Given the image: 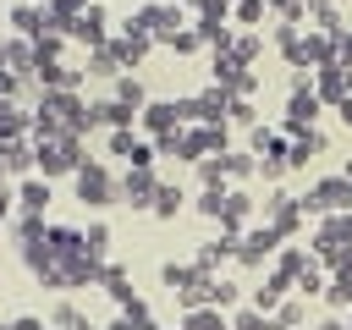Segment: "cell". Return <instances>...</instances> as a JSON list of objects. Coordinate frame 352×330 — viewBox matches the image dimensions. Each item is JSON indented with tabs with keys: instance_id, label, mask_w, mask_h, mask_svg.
Returning <instances> with one entry per match:
<instances>
[{
	"instance_id": "cell-23",
	"label": "cell",
	"mask_w": 352,
	"mask_h": 330,
	"mask_svg": "<svg viewBox=\"0 0 352 330\" xmlns=\"http://www.w3.org/2000/svg\"><path fill=\"white\" fill-rule=\"evenodd\" d=\"M198 99V121H226V110H231V94L220 88V82H209L204 94H192Z\"/></svg>"
},
{
	"instance_id": "cell-2",
	"label": "cell",
	"mask_w": 352,
	"mask_h": 330,
	"mask_svg": "<svg viewBox=\"0 0 352 330\" xmlns=\"http://www.w3.org/2000/svg\"><path fill=\"white\" fill-rule=\"evenodd\" d=\"M72 187H77V204H88V209H104V204H121V192H116V176L99 165V160H88L77 176H72Z\"/></svg>"
},
{
	"instance_id": "cell-10",
	"label": "cell",
	"mask_w": 352,
	"mask_h": 330,
	"mask_svg": "<svg viewBox=\"0 0 352 330\" xmlns=\"http://www.w3.org/2000/svg\"><path fill=\"white\" fill-rule=\"evenodd\" d=\"M0 176H38V143H0Z\"/></svg>"
},
{
	"instance_id": "cell-48",
	"label": "cell",
	"mask_w": 352,
	"mask_h": 330,
	"mask_svg": "<svg viewBox=\"0 0 352 330\" xmlns=\"http://www.w3.org/2000/svg\"><path fill=\"white\" fill-rule=\"evenodd\" d=\"M258 170H264V182H280L292 165H286V154H264V160H258Z\"/></svg>"
},
{
	"instance_id": "cell-8",
	"label": "cell",
	"mask_w": 352,
	"mask_h": 330,
	"mask_svg": "<svg viewBox=\"0 0 352 330\" xmlns=\"http://www.w3.org/2000/svg\"><path fill=\"white\" fill-rule=\"evenodd\" d=\"M116 192H121V204H132V209H154L160 176H154V170H132V165H126V176L116 182Z\"/></svg>"
},
{
	"instance_id": "cell-24",
	"label": "cell",
	"mask_w": 352,
	"mask_h": 330,
	"mask_svg": "<svg viewBox=\"0 0 352 330\" xmlns=\"http://www.w3.org/2000/svg\"><path fill=\"white\" fill-rule=\"evenodd\" d=\"M44 242H50L55 258H77V253H82V231H77V226H50Z\"/></svg>"
},
{
	"instance_id": "cell-16",
	"label": "cell",
	"mask_w": 352,
	"mask_h": 330,
	"mask_svg": "<svg viewBox=\"0 0 352 330\" xmlns=\"http://www.w3.org/2000/svg\"><path fill=\"white\" fill-rule=\"evenodd\" d=\"M99 286L116 297V308H132V302H138V292H132V275H126V264H116V258L99 270Z\"/></svg>"
},
{
	"instance_id": "cell-29",
	"label": "cell",
	"mask_w": 352,
	"mask_h": 330,
	"mask_svg": "<svg viewBox=\"0 0 352 330\" xmlns=\"http://www.w3.org/2000/svg\"><path fill=\"white\" fill-rule=\"evenodd\" d=\"M110 242H116V236H110V226H104V220H94V226L82 231V253H88V258H99V264H110Z\"/></svg>"
},
{
	"instance_id": "cell-14",
	"label": "cell",
	"mask_w": 352,
	"mask_h": 330,
	"mask_svg": "<svg viewBox=\"0 0 352 330\" xmlns=\"http://www.w3.org/2000/svg\"><path fill=\"white\" fill-rule=\"evenodd\" d=\"M314 94H319L324 104H341V99L352 94V88H346V72H341L336 60H330V66H314Z\"/></svg>"
},
{
	"instance_id": "cell-17",
	"label": "cell",
	"mask_w": 352,
	"mask_h": 330,
	"mask_svg": "<svg viewBox=\"0 0 352 330\" xmlns=\"http://www.w3.org/2000/svg\"><path fill=\"white\" fill-rule=\"evenodd\" d=\"M148 50H154V38H148V33H116V38H110V55L121 60V72H126V66H138Z\"/></svg>"
},
{
	"instance_id": "cell-21",
	"label": "cell",
	"mask_w": 352,
	"mask_h": 330,
	"mask_svg": "<svg viewBox=\"0 0 352 330\" xmlns=\"http://www.w3.org/2000/svg\"><path fill=\"white\" fill-rule=\"evenodd\" d=\"M324 286H330V280H324V258L314 253V258L292 275V292H302V297H324Z\"/></svg>"
},
{
	"instance_id": "cell-34",
	"label": "cell",
	"mask_w": 352,
	"mask_h": 330,
	"mask_svg": "<svg viewBox=\"0 0 352 330\" xmlns=\"http://www.w3.org/2000/svg\"><path fill=\"white\" fill-rule=\"evenodd\" d=\"M82 72H88V77H110V82H116V77H121V60L110 55V44H99V50L88 55V66H82Z\"/></svg>"
},
{
	"instance_id": "cell-58",
	"label": "cell",
	"mask_w": 352,
	"mask_h": 330,
	"mask_svg": "<svg viewBox=\"0 0 352 330\" xmlns=\"http://www.w3.org/2000/svg\"><path fill=\"white\" fill-rule=\"evenodd\" d=\"M341 176H346V182H352V165H346V170H341Z\"/></svg>"
},
{
	"instance_id": "cell-42",
	"label": "cell",
	"mask_w": 352,
	"mask_h": 330,
	"mask_svg": "<svg viewBox=\"0 0 352 330\" xmlns=\"http://www.w3.org/2000/svg\"><path fill=\"white\" fill-rule=\"evenodd\" d=\"M236 297H242V286H236V280H226V275H214V286H209V302H214V308H231Z\"/></svg>"
},
{
	"instance_id": "cell-33",
	"label": "cell",
	"mask_w": 352,
	"mask_h": 330,
	"mask_svg": "<svg viewBox=\"0 0 352 330\" xmlns=\"http://www.w3.org/2000/svg\"><path fill=\"white\" fill-rule=\"evenodd\" d=\"M33 50H38V60H60L66 33H60V28H38V33H33Z\"/></svg>"
},
{
	"instance_id": "cell-55",
	"label": "cell",
	"mask_w": 352,
	"mask_h": 330,
	"mask_svg": "<svg viewBox=\"0 0 352 330\" xmlns=\"http://www.w3.org/2000/svg\"><path fill=\"white\" fill-rule=\"evenodd\" d=\"M341 72H346V88H352V66H341Z\"/></svg>"
},
{
	"instance_id": "cell-43",
	"label": "cell",
	"mask_w": 352,
	"mask_h": 330,
	"mask_svg": "<svg viewBox=\"0 0 352 330\" xmlns=\"http://www.w3.org/2000/svg\"><path fill=\"white\" fill-rule=\"evenodd\" d=\"M324 302H330V308H352V275H336V280L324 286Z\"/></svg>"
},
{
	"instance_id": "cell-27",
	"label": "cell",
	"mask_w": 352,
	"mask_h": 330,
	"mask_svg": "<svg viewBox=\"0 0 352 330\" xmlns=\"http://www.w3.org/2000/svg\"><path fill=\"white\" fill-rule=\"evenodd\" d=\"M286 292H292V280H286V275H270V280L253 292V308H258V314H275V308L286 302Z\"/></svg>"
},
{
	"instance_id": "cell-25",
	"label": "cell",
	"mask_w": 352,
	"mask_h": 330,
	"mask_svg": "<svg viewBox=\"0 0 352 330\" xmlns=\"http://www.w3.org/2000/svg\"><path fill=\"white\" fill-rule=\"evenodd\" d=\"M94 110H99V121L110 126V132H132V104H121V99H94Z\"/></svg>"
},
{
	"instance_id": "cell-38",
	"label": "cell",
	"mask_w": 352,
	"mask_h": 330,
	"mask_svg": "<svg viewBox=\"0 0 352 330\" xmlns=\"http://www.w3.org/2000/svg\"><path fill=\"white\" fill-rule=\"evenodd\" d=\"M253 170H258V154H231V148H226V176H231V182H248Z\"/></svg>"
},
{
	"instance_id": "cell-20",
	"label": "cell",
	"mask_w": 352,
	"mask_h": 330,
	"mask_svg": "<svg viewBox=\"0 0 352 330\" xmlns=\"http://www.w3.org/2000/svg\"><path fill=\"white\" fill-rule=\"evenodd\" d=\"M16 204H22L28 214H44V209H50V176H22Z\"/></svg>"
},
{
	"instance_id": "cell-44",
	"label": "cell",
	"mask_w": 352,
	"mask_h": 330,
	"mask_svg": "<svg viewBox=\"0 0 352 330\" xmlns=\"http://www.w3.org/2000/svg\"><path fill=\"white\" fill-rule=\"evenodd\" d=\"M258 50H264V38H258V33H242V38L231 44V55H236L242 66H253V60H258Z\"/></svg>"
},
{
	"instance_id": "cell-51",
	"label": "cell",
	"mask_w": 352,
	"mask_h": 330,
	"mask_svg": "<svg viewBox=\"0 0 352 330\" xmlns=\"http://www.w3.org/2000/svg\"><path fill=\"white\" fill-rule=\"evenodd\" d=\"M11 330H44V319H38V314H16V319H11Z\"/></svg>"
},
{
	"instance_id": "cell-18",
	"label": "cell",
	"mask_w": 352,
	"mask_h": 330,
	"mask_svg": "<svg viewBox=\"0 0 352 330\" xmlns=\"http://www.w3.org/2000/svg\"><path fill=\"white\" fill-rule=\"evenodd\" d=\"M0 66H11L16 77H33V72H38V50H33V38H22V33L6 38V60H0Z\"/></svg>"
},
{
	"instance_id": "cell-5",
	"label": "cell",
	"mask_w": 352,
	"mask_h": 330,
	"mask_svg": "<svg viewBox=\"0 0 352 330\" xmlns=\"http://www.w3.org/2000/svg\"><path fill=\"white\" fill-rule=\"evenodd\" d=\"M66 38H77V44H88V50H99V44H110V11L99 6V0H88L77 16H72V28H66Z\"/></svg>"
},
{
	"instance_id": "cell-52",
	"label": "cell",
	"mask_w": 352,
	"mask_h": 330,
	"mask_svg": "<svg viewBox=\"0 0 352 330\" xmlns=\"http://www.w3.org/2000/svg\"><path fill=\"white\" fill-rule=\"evenodd\" d=\"M11 198H16V192H11V187H6V176H0V220L11 214Z\"/></svg>"
},
{
	"instance_id": "cell-45",
	"label": "cell",
	"mask_w": 352,
	"mask_h": 330,
	"mask_svg": "<svg viewBox=\"0 0 352 330\" xmlns=\"http://www.w3.org/2000/svg\"><path fill=\"white\" fill-rule=\"evenodd\" d=\"M270 319H275L280 330H297V324H302V302H297V297H286V302H280V308H275Z\"/></svg>"
},
{
	"instance_id": "cell-30",
	"label": "cell",
	"mask_w": 352,
	"mask_h": 330,
	"mask_svg": "<svg viewBox=\"0 0 352 330\" xmlns=\"http://www.w3.org/2000/svg\"><path fill=\"white\" fill-rule=\"evenodd\" d=\"M104 330H154V314H148V302L138 297V302H132V308H121Z\"/></svg>"
},
{
	"instance_id": "cell-36",
	"label": "cell",
	"mask_w": 352,
	"mask_h": 330,
	"mask_svg": "<svg viewBox=\"0 0 352 330\" xmlns=\"http://www.w3.org/2000/svg\"><path fill=\"white\" fill-rule=\"evenodd\" d=\"M176 330H226V319H220V308H192V314H182Z\"/></svg>"
},
{
	"instance_id": "cell-19",
	"label": "cell",
	"mask_w": 352,
	"mask_h": 330,
	"mask_svg": "<svg viewBox=\"0 0 352 330\" xmlns=\"http://www.w3.org/2000/svg\"><path fill=\"white\" fill-rule=\"evenodd\" d=\"M248 220H253V198L231 187V192H226V209H220V231H236V236H242Z\"/></svg>"
},
{
	"instance_id": "cell-60",
	"label": "cell",
	"mask_w": 352,
	"mask_h": 330,
	"mask_svg": "<svg viewBox=\"0 0 352 330\" xmlns=\"http://www.w3.org/2000/svg\"><path fill=\"white\" fill-rule=\"evenodd\" d=\"M346 330H352V324H346Z\"/></svg>"
},
{
	"instance_id": "cell-11",
	"label": "cell",
	"mask_w": 352,
	"mask_h": 330,
	"mask_svg": "<svg viewBox=\"0 0 352 330\" xmlns=\"http://www.w3.org/2000/svg\"><path fill=\"white\" fill-rule=\"evenodd\" d=\"M236 242H242L236 231H220V236H209V242H198V253H192V264H198L204 275H214V270H220L226 258H236Z\"/></svg>"
},
{
	"instance_id": "cell-35",
	"label": "cell",
	"mask_w": 352,
	"mask_h": 330,
	"mask_svg": "<svg viewBox=\"0 0 352 330\" xmlns=\"http://www.w3.org/2000/svg\"><path fill=\"white\" fill-rule=\"evenodd\" d=\"M198 275H204V270H198V264H192V258H187V264H176V258H170V264H165V270H160V280H165V286H170V292H182V286H192V280H198Z\"/></svg>"
},
{
	"instance_id": "cell-49",
	"label": "cell",
	"mask_w": 352,
	"mask_h": 330,
	"mask_svg": "<svg viewBox=\"0 0 352 330\" xmlns=\"http://www.w3.org/2000/svg\"><path fill=\"white\" fill-rule=\"evenodd\" d=\"M154 148H160V154H176V160H182V126H176V132H160V138H154Z\"/></svg>"
},
{
	"instance_id": "cell-3",
	"label": "cell",
	"mask_w": 352,
	"mask_h": 330,
	"mask_svg": "<svg viewBox=\"0 0 352 330\" xmlns=\"http://www.w3.org/2000/svg\"><path fill=\"white\" fill-rule=\"evenodd\" d=\"M209 77H214L231 99H253V94H258V72H248L236 55H209Z\"/></svg>"
},
{
	"instance_id": "cell-57",
	"label": "cell",
	"mask_w": 352,
	"mask_h": 330,
	"mask_svg": "<svg viewBox=\"0 0 352 330\" xmlns=\"http://www.w3.org/2000/svg\"><path fill=\"white\" fill-rule=\"evenodd\" d=\"M0 60H6V38H0Z\"/></svg>"
},
{
	"instance_id": "cell-6",
	"label": "cell",
	"mask_w": 352,
	"mask_h": 330,
	"mask_svg": "<svg viewBox=\"0 0 352 330\" xmlns=\"http://www.w3.org/2000/svg\"><path fill=\"white\" fill-rule=\"evenodd\" d=\"M209 154H226V121L182 126V160H209Z\"/></svg>"
},
{
	"instance_id": "cell-12",
	"label": "cell",
	"mask_w": 352,
	"mask_h": 330,
	"mask_svg": "<svg viewBox=\"0 0 352 330\" xmlns=\"http://www.w3.org/2000/svg\"><path fill=\"white\" fill-rule=\"evenodd\" d=\"M33 82H38V88H72V94H77V88L88 82V72H82V66H66V60H38Z\"/></svg>"
},
{
	"instance_id": "cell-9",
	"label": "cell",
	"mask_w": 352,
	"mask_h": 330,
	"mask_svg": "<svg viewBox=\"0 0 352 330\" xmlns=\"http://www.w3.org/2000/svg\"><path fill=\"white\" fill-rule=\"evenodd\" d=\"M280 132H286V126H280ZM324 148H330V143H324V132H319V126L286 132V165H292V170H302V165H308L314 154H324Z\"/></svg>"
},
{
	"instance_id": "cell-41",
	"label": "cell",
	"mask_w": 352,
	"mask_h": 330,
	"mask_svg": "<svg viewBox=\"0 0 352 330\" xmlns=\"http://www.w3.org/2000/svg\"><path fill=\"white\" fill-rule=\"evenodd\" d=\"M44 231H50V226H44V214H28V209L16 214V242H38Z\"/></svg>"
},
{
	"instance_id": "cell-47",
	"label": "cell",
	"mask_w": 352,
	"mask_h": 330,
	"mask_svg": "<svg viewBox=\"0 0 352 330\" xmlns=\"http://www.w3.org/2000/svg\"><path fill=\"white\" fill-rule=\"evenodd\" d=\"M264 11H270L264 0H231V16L236 22H264Z\"/></svg>"
},
{
	"instance_id": "cell-56",
	"label": "cell",
	"mask_w": 352,
	"mask_h": 330,
	"mask_svg": "<svg viewBox=\"0 0 352 330\" xmlns=\"http://www.w3.org/2000/svg\"><path fill=\"white\" fill-rule=\"evenodd\" d=\"M33 6H44V11H50V6H55V0H33Z\"/></svg>"
},
{
	"instance_id": "cell-37",
	"label": "cell",
	"mask_w": 352,
	"mask_h": 330,
	"mask_svg": "<svg viewBox=\"0 0 352 330\" xmlns=\"http://www.w3.org/2000/svg\"><path fill=\"white\" fill-rule=\"evenodd\" d=\"M198 182H204V187H226V182H231V176H226V154L198 160Z\"/></svg>"
},
{
	"instance_id": "cell-40",
	"label": "cell",
	"mask_w": 352,
	"mask_h": 330,
	"mask_svg": "<svg viewBox=\"0 0 352 330\" xmlns=\"http://www.w3.org/2000/svg\"><path fill=\"white\" fill-rule=\"evenodd\" d=\"M226 192H231V187H204V192H198V214L220 220V209H226Z\"/></svg>"
},
{
	"instance_id": "cell-4",
	"label": "cell",
	"mask_w": 352,
	"mask_h": 330,
	"mask_svg": "<svg viewBox=\"0 0 352 330\" xmlns=\"http://www.w3.org/2000/svg\"><path fill=\"white\" fill-rule=\"evenodd\" d=\"M280 248H286V236H280L275 226H253V231H242V242H236V264H242V270H258V264H270Z\"/></svg>"
},
{
	"instance_id": "cell-54",
	"label": "cell",
	"mask_w": 352,
	"mask_h": 330,
	"mask_svg": "<svg viewBox=\"0 0 352 330\" xmlns=\"http://www.w3.org/2000/svg\"><path fill=\"white\" fill-rule=\"evenodd\" d=\"M336 116H341V121H346V126H352V94H346V99H341V104H336Z\"/></svg>"
},
{
	"instance_id": "cell-26",
	"label": "cell",
	"mask_w": 352,
	"mask_h": 330,
	"mask_svg": "<svg viewBox=\"0 0 352 330\" xmlns=\"http://www.w3.org/2000/svg\"><path fill=\"white\" fill-rule=\"evenodd\" d=\"M182 204H187V192H182L176 182H160V192H154V209H148V214H154V220H176V214H182Z\"/></svg>"
},
{
	"instance_id": "cell-32",
	"label": "cell",
	"mask_w": 352,
	"mask_h": 330,
	"mask_svg": "<svg viewBox=\"0 0 352 330\" xmlns=\"http://www.w3.org/2000/svg\"><path fill=\"white\" fill-rule=\"evenodd\" d=\"M50 324H55V330H104V324L82 319V314H77L72 302H55V308H50Z\"/></svg>"
},
{
	"instance_id": "cell-15",
	"label": "cell",
	"mask_w": 352,
	"mask_h": 330,
	"mask_svg": "<svg viewBox=\"0 0 352 330\" xmlns=\"http://www.w3.org/2000/svg\"><path fill=\"white\" fill-rule=\"evenodd\" d=\"M138 116H143V132H154V138H160V132H176V126H182V116H176V99H148V104H143Z\"/></svg>"
},
{
	"instance_id": "cell-50",
	"label": "cell",
	"mask_w": 352,
	"mask_h": 330,
	"mask_svg": "<svg viewBox=\"0 0 352 330\" xmlns=\"http://www.w3.org/2000/svg\"><path fill=\"white\" fill-rule=\"evenodd\" d=\"M16 94H22V77L11 66H0V99H16Z\"/></svg>"
},
{
	"instance_id": "cell-13",
	"label": "cell",
	"mask_w": 352,
	"mask_h": 330,
	"mask_svg": "<svg viewBox=\"0 0 352 330\" xmlns=\"http://www.w3.org/2000/svg\"><path fill=\"white\" fill-rule=\"evenodd\" d=\"M319 110H324V99H319L314 88L292 94V99H286V132H302V126H314V121H319Z\"/></svg>"
},
{
	"instance_id": "cell-46",
	"label": "cell",
	"mask_w": 352,
	"mask_h": 330,
	"mask_svg": "<svg viewBox=\"0 0 352 330\" xmlns=\"http://www.w3.org/2000/svg\"><path fill=\"white\" fill-rule=\"evenodd\" d=\"M226 121H236V126H258V110H253V99H231Z\"/></svg>"
},
{
	"instance_id": "cell-7",
	"label": "cell",
	"mask_w": 352,
	"mask_h": 330,
	"mask_svg": "<svg viewBox=\"0 0 352 330\" xmlns=\"http://www.w3.org/2000/svg\"><path fill=\"white\" fill-rule=\"evenodd\" d=\"M264 226H275L280 236H297V226H302V204H297L286 187H270V192H264Z\"/></svg>"
},
{
	"instance_id": "cell-59",
	"label": "cell",
	"mask_w": 352,
	"mask_h": 330,
	"mask_svg": "<svg viewBox=\"0 0 352 330\" xmlns=\"http://www.w3.org/2000/svg\"><path fill=\"white\" fill-rule=\"evenodd\" d=\"M154 330H165V324H154Z\"/></svg>"
},
{
	"instance_id": "cell-22",
	"label": "cell",
	"mask_w": 352,
	"mask_h": 330,
	"mask_svg": "<svg viewBox=\"0 0 352 330\" xmlns=\"http://www.w3.org/2000/svg\"><path fill=\"white\" fill-rule=\"evenodd\" d=\"M16 138H33V116H22L11 99H0V143H16Z\"/></svg>"
},
{
	"instance_id": "cell-39",
	"label": "cell",
	"mask_w": 352,
	"mask_h": 330,
	"mask_svg": "<svg viewBox=\"0 0 352 330\" xmlns=\"http://www.w3.org/2000/svg\"><path fill=\"white\" fill-rule=\"evenodd\" d=\"M198 44H204V38H198V28H192V22H187V28H176V33L165 38V50H176V55H192Z\"/></svg>"
},
{
	"instance_id": "cell-31",
	"label": "cell",
	"mask_w": 352,
	"mask_h": 330,
	"mask_svg": "<svg viewBox=\"0 0 352 330\" xmlns=\"http://www.w3.org/2000/svg\"><path fill=\"white\" fill-rule=\"evenodd\" d=\"M110 99H121V104L143 110V104H148V88H143V82H138L132 72H121V77H116V94H110Z\"/></svg>"
},
{
	"instance_id": "cell-1",
	"label": "cell",
	"mask_w": 352,
	"mask_h": 330,
	"mask_svg": "<svg viewBox=\"0 0 352 330\" xmlns=\"http://www.w3.org/2000/svg\"><path fill=\"white\" fill-rule=\"evenodd\" d=\"M297 204H302V214H314V220L341 214V209H352V182H346V176H324V182H314Z\"/></svg>"
},
{
	"instance_id": "cell-53",
	"label": "cell",
	"mask_w": 352,
	"mask_h": 330,
	"mask_svg": "<svg viewBox=\"0 0 352 330\" xmlns=\"http://www.w3.org/2000/svg\"><path fill=\"white\" fill-rule=\"evenodd\" d=\"M209 6H214V0H182V11H198V16H204Z\"/></svg>"
},
{
	"instance_id": "cell-28",
	"label": "cell",
	"mask_w": 352,
	"mask_h": 330,
	"mask_svg": "<svg viewBox=\"0 0 352 330\" xmlns=\"http://www.w3.org/2000/svg\"><path fill=\"white\" fill-rule=\"evenodd\" d=\"M22 38H33L38 28H44V6H33V0H22V6H11V16H6Z\"/></svg>"
}]
</instances>
